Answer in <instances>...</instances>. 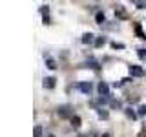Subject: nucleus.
Listing matches in <instances>:
<instances>
[{
	"label": "nucleus",
	"mask_w": 146,
	"mask_h": 137,
	"mask_svg": "<svg viewBox=\"0 0 146 137\" xmlns=\"http://www.w3.org/2000/svg\"><path fill=\"white\" fill-rule=\"evenodd\" d=\"M128 70H130V75L131 77H143L144 75V70L141 66H137V64H130V66H128Z\"/></svg>",
	"instance_id": "1"
},
{
	"label": "nucleus",
	"mask_w": 146,
	"mask_h": 137,
	"mask_svg": "<svg viewBox=\"0 0 146 137\" xmlns=\"http://www.w3.org/2000/svg\"><path fill=\"white\" fill-rule=\"evenodd\" d=\"M77 88H79L82 93L90 95V93H91V90H93V86H91V82H80V84H77Z\"/></svg>",
	"instance_id": "2"
},
{
	"label": "nucleus",
	"mask_w": 146,
	"mask_h": 137,
	"mask_svg": "<svg viewBox=\"0 0 146 137\" xmlns=\"http://www.w3.org/2000/svg\"><path fill=\"white\" fill-rule=\"evenodd\" d=\"M58 115L60 117H73V112H71V108L70 106H58Z\"/></svg>",
	"instance_id": "3"
},
{
	"label": "nucleus",
	"mask_w": 146,
	"mask_h": 137,
	"mask_svg": "<svg viewBox=\"0 0 146 137\" xmlns=\"http://www.w3.org/2000/svg\"><path fill=\"white\" fill-rule=\"evenodd\" d=\"M99 93L100 97H110V86L106 82H99Z\"/></svg>",
	"instance_id": "4"
},
{
	"label": "nucleus",
	"mask_w": 146,
	"mask_h": 137,
	"mask_svg": "<svg viewBox=\"0 0 146 137\" xmlns=\"http://www.w3.org/2000/svg\"><path fill=\"white\" fill-rule=\"evenodd\" d=\"M42 86H44L46 90H53L55 88V79H53V77H44Z\"/></svg>",
	"instance_id": "5"
},
{
	"label": "nucleus",
	"mask_w": 146,
	"mask_h": 137,
	"mask_svg": "<svg viewBox=\"0 0 146 137\" xmlns=\"http://www.w3.org/2000/svg\"><path fill=\"white\" fill-rule=\"evenodd\" d=\"M93 40H97L93 33H84V35H82V42H84V44H91Z\"/></svg>",
	"instance_id": "6"
},
{
	"label": "nucleus",
	"mask_w": 146,
	"mask_h": 137,
	"mask_svg": "<svg viewBox=\"0 0 146 137\" xmlns=\"http://www.w3.org/2000/svg\"><path fill=\"white\" fill-rule=\"evenodd\" d=\"M86 68H91V70H99V62L97 61H93V59H88V61H86Z\"/></svg>",
	"instance_id": "7"
},
{
	"label": "nucleus",
	"mask_w": 146,
	"mask_h": 137,
	"mask_svg": "<svg viewBox=\"0 0 146 137\" xmlns=\"http://www.w3.org/2000/svg\"><path fill=\"white\" fill-rule=\"evenodd\" d=\"M135 33H137V37H139V39L146 40V33L143 31V27H141V24H135Z\"/></svg>",
	"instance_id": "8"
},
{
	"label": "nucleus",
	"mask_w": 146,
	"mask_h": 137,
	"mask_svg": "<svg viewBox=\"0 0 146 137\" xmlns=\"http://www.w3.org/2000/svg\"><path fill=\"white\" fill-rule=\"evenodd\" d=\"M95 20H97V24H100V26H102V24H106V15L99 11L97 15H95Z\"/></svg>",
	"instance_id": "9"
},
{
	"label": "nucleus",
	"mask_w": 146,
	"mask_h": 137,
	"mask_svg": "<svg viewBox=\"0 0 146 137\" xmlns=\"http://www.w3.org/2000/svg\"><path fill=\"white\" fill-rule=\"evenodd\" d=\"M106 44V37H97V40H95V46L97 48H100V46Z\"/></svg>",
	"instance_id": "10"
},
{
	"label": "nucleus",
	"mask_w": 146,
	"mask_h": 137,
	"mask_svg": "<svg viewBox=\"0 0 146 137\" xmlns=\"http://www.w3.org/2000/svg\"><path fill=\"white\" fill-rule=\"evenodd\" d=\"M97 113H99V117H100V119H104V121H106V119L110 117V113L106 112V110H102V108H99V112H97Z\"/></svg>",
	"instance_id": "11"
},
{
	"label": "nucleus",
	"mask_w": 146,
	"mask_h": 137,
	"mask_svg": "<svg viewBox=\"0 0 146 137\" xmlns=\"http://www.w3.org/2000/svg\"><path fill=\"white\" fill-rule=\"evenodd\" d=\"M71 124L75 126V128H79V126H80V117H79V115H73V117H71Z\"/></svg>",
	"instance_id": "12"
},
{
	"label": "nucleus",
	"mask_w": 146,
	"mask_h": 137,
	"mask_svg": "<svg viewBox=\"0 0 146 137\" xmlns=\"http://www.w3.org/2000/svg\"><path fill=\"white\" fill-rule=\"evenodd\" d=\"M115 13H117V15L121 17V18H126V13H124V7H122V6H117Z\"/></svg>",
	"instance_id": "13"
},
{
	"label": "nucleus",
	"mask_w": 146,
	"mask_h": 137,
	"mask_svg": "<svg viewBox=\"0 0 146 137\" xmlns=\"http://www.w3.org/2000/svg\"><path fill=\"white\" fill-rule=\"evenodd\" d=\"M137 115H141V117L146 115V104H141V106H139V110H137Z\"/></svg>",
	"instance_id": "14"
},
{
	"label": "nucleus",
	"mask_w": 146,
	"mask_h": 137,
	"mask_svg": "<svg viewBox=\"0 0 146 137\" xmlns=\"http://www.w3.org/2000/svg\"><path fill=\"white\" fill-rule=\"evenodd\" d=\"M137 55H139V59H141V61H146V49H144V48L137 49Z\"/></svg>",
	"instance_id": "15"
},
{
	"label": "nucleus",
	"mask_w": 146,
	"mask_h": 137,
	"mask_svg": "<svg viewBox=\"0 0 146 137\" xmlns=\"http://www.w3.org/2000/svg\"><path fill=\"white\" fill-rule=\"evenodd\" d=\"M33 135H35V137H40V135H42V126H40V124H36V126H35Z\"/></svg>",
	"instance_id": "16"
},
{
	"label": "nucleus",
	"mask_w": 146,
	"mask_h": 137,
	"mask_svg": "<svg viewBox=\"0 0 146 137\" xmlns=\"http://www.w3.org/2000/svg\"><path fill=\"white\" fill-rule=\"evenodd\" d=\"M126 115L130 117V119H137V113H135L131 108H126Z\"/></svg>",
	"instance_id": "17"
},
{
	"label": "nucleus",
	"mask_w": 146,
	"mask_h": 137,
	"mask_svg": "<svg viewBox=\"0 0 146 137\" xmlns=\"http://www.w3.org/2000/svg\"><path fill=\"white\" fill-rule=\"evenodd\" d=\"M46 64H48L49 70H55V68H57V62H55L53 59H48V62H46Z\"/></svg>",
	"instance_id": "18"
},
{
	"label": "nucleus",
	"mask_w": 146,
	"mask_h": 137,
	"mask_svg": "<svg viewBox=\"0 0 146 137\" xmlns=\"http://www.w3.org/2000/svg\"><path fill=\"white\" fill-rule=\"evenodd\" d=\"M110 104H111V108H121L122 104H121V100H115V99H111L110 100Z\"/></svg>",
	"instance_id": "19"
},
{
	"label": "nucleus",
	"mask_w": 146,
	"mask_h": 137,
	"mask_svg": "<svg viewBox=\"0 0 146 137\" xmlns=\"http://www.w3.org/2000/svg\"><path fill=\"white\" fill-rule=\"evenodd\" d=\"M111 48H113V49H122V48H124V44H121V42H111Z\"/></svg>",
	"instance_id": "20"
},
{
	"label": "nucleus",
	"mask_w": 146,
	"mask_h": 137,
	"mask_svg": "<svg viewBox=\"0 0 146 137\" xmlns=\"http://www.w3.org/2000/svg\"><path fill=\"white\" fill-rule=\"evenodd\" d=\"M40 13L48 17V13H49V7H48V6H42V7H40Z\"/></svg>",
	"instance_id": "21"
},
{
	"label": "nucleus",
	"mask_w": 146,
	"mask_h": 137,
	"mask_svg": "<svg viewBox=\"0 0 146 137\" xmlns=\"http://www.w3.org/2000/svg\"><path fill=\"white\" fill-rule=\"evenodd\" d=\"M133 4H135L137 7H141V9H143V7H146V2H139V0H135Z\"/></svg>",
	"instance_id": "22"
},
{
	"label": "nucleus",
	"mask_w": 146,
	"mask_h": 137,
	"mask_svg": "<svg viewBox=\"0 0 146 137\" xmlns=\"http://www.w3.org/2000/svg\"><path fill=\"white\" fill-rule=\"evenodd\" d=\"M139 137H146V128H143V130H141V134H139Z\"/></svg>",
	"instance_id": "23"
},
{
	"label": "nucleus",
	"mask_w": 146,
	"mask_h": 137,
	"mask_svg": "<svg viewBox=\"0 0 146 137\" xmlns=\"http://www.w3.org/2000/svg\"><path fill=\"white\" fill-rule=\"evenodd\" d=\"M100 137H110V134H102V135H100Z\"/></svg>",
	"instance_id": "24"
},
{
	"label": "nucleus",
	"mask_w": 146,
	"mask_h": 137,
	"mask_svg": "<svg viewBox=\"0 0 146 137\" xmlns=\"http://www.w3.org/2000/svg\"><path fill=\"white\" fill-rule=\"evenodd\" d=\"M48 137H55V135H48Z\"/></svg>",
	"instance_id": "25"
}]
</instances>
